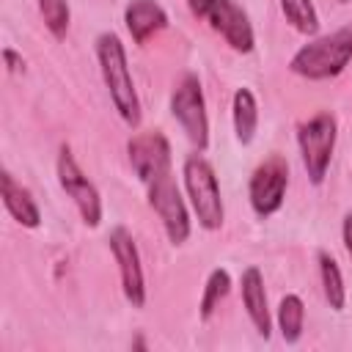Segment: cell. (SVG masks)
Masks as SVG:
<instances>
[{
  "instance_id": "15",
  "label": "cell",
  "mask_w": 352,
  "mask_h": 352,
  "mask_svg": "<svg viewBox=\"0 0 352 352\" xmlns=\"http://www.w3.org/2000/svg\"><path fill=\"white\" fill-rule=\"evenodd\" d=\"M231 118H234V132L242 146L253 143L256 129H258V102L250 88H236L234 102H231Z\"/></svg>"
},
{
  "instance_id": "5",
  "label": "cell",
  "mask_w": 352,
  "mask_h": 352,
  "mask_svg": "<svg viewBox=\"0 0 352 352\" xmlns=\"http://www.w3.org/2000/svg\"><path fill=\"white\" fill-rule=\"evenodd\" d=\"M336 135H338V124L330 110H322L297 126L300 160H302V168L311 179V184H316V187L327 176L333 148H336Z\"/></svg>"
},
{
  "instance_id": "1",
  "label": "cell",
  "mask_w": 352,
  "mask_h": 352,
  "mask_svg": "<svg viewBox=\"0 0 352 352\" xmlns=\"http://www.w3.org/2000/svg\"><path fill=\"white\" fill-rule=\"evenodd\" d=\"M96 60H99L102 80L107 85L113 107L118 110L121 121L129 129H138L140 126V99H138L135 82L129 74L126 50L116 33H99L96 36Z\"/></svg>"
},
{
  "instance_id": "3",
  "label": "cell",
  "mask_w": 352,
  "mask_h": 352,
  "mask_svg": "<svg viewBox=\"0 0 352 352\" xmlns=\"http://www.w3.org/2000/svg\"><path fill=\"white\" fill-rule=\"evenodd\" d=\"M182 176H184V190H187V198H190L192 212L198 217V226L206 231H217L223 226L226 209H223L214 168L209 165L206 157L190 154L182 165Z\"/></svg>"
},
{
  "instance_id": "16",
  "label": "cell",
  "mask_w": 352,
  "mask_h": 352,
  "mask_svg": "<svg viewBox=\"0 0 352 352\" xmlns=\"http://www.w3.org/2000/svg\"><path fill=\"white\" fill-rule=\"evenodd\" d=\"M316 261H319V278H322L324 300L330 302L333 311H344V302H346V286H344V275H341L338 261H336L327 250H319Z\"/></svg>"
},
{
  "instance_id": "2",
  "label": "cell",
  "mask_w": 352,
  "mask_h": 352,
  "mask_svg": "<svg viewBox=\"0 0 352 352\" xmlns=\"http://www.w3.org/2000/svg\"><path fill=\"white\" fill-rule=\"evenodd\" d=\"M349 60H352V22L302 44L292 55L289 69L305 80H330L338 77L349 66Z\"/></svg>"
},
{
  "instance_id": "4",
  "label": "cell",
  "mask_w": 352,
  "mask_h": 352,
  "mask_svg": "<svg viewBox=\"0 0 352 352\" xmlns=\"http://www.w3.org/2000/svg\"><path fill=\"white\" fill-rule=\"evenodd\" d=\"M187 8L192 16L204 19L214 33H220L234 52H253L256 33L245 8L236 0H187Z\"/></svg>"
},
{
  "instance_id": "21",
  "label": "cell",
  "mask_w": 352,
  "mask_h": 352,
  "mask_svg": "<svg viewBox=\"0 0 352 352\" xmlns=\"http://www.w3.org/2000/svg\"><path fill=\"white\" fill-rule=\"evenodd\" d=\"M3 60H6V69H8V72H22V69H25L22 55H16L11 47H6V50H3Z\"/></svg>"
},
{
  "instance_id": "12",
  "label": "cell",
  "mask_w": 352,
  "mask_h": 352,
  "mask_svg": "<svg viewBox=\"0 0 352 352\" xmlns=\"http://www.w3.org/2000/svg\"><path fill=\"white\" fill-rule=\"evenodd\" d=\"M239 289H242V305L256 327V333L261 338L272 336V316H270V305H267V292H264V275L258 267H248L239 278Z\"/></svg>"
},
{
  "instance_id": "19",
  "label": "cell",
  "mask_w": 352,
  "mask_h": 352,
  "mask_svg": "<svg viewBox=\"0 0 352 352\" xmlns=\"http://www.w3.org/2000/svg\"><path fill=\"white\" fill-rule=\"evenodd\" d=\"M280 11L297 33L314 36L319 30V14L311 0H280Z\"/></svg>"
},
{
  "instance_id": "17",
  "label": "cell",
  "mask_w": 352,
  "mask_h": 352,
  "mask_svg": "<svg viewBox=\"0 0 352 352\" xmlns=\"http://www.w3.org/2000/svg\"><path fill=\"white\" fill-rule=\"evenodd\" d=\"M305 324V305L300 294H283L278 302V330L286 344H297Z\"/></svg>"
},
{
  "instance_id": "6",
  "label": "cell",
  "mask_w": 352,
  "mask_h": 352,
  "mask_svg": "<svg viewBox=\"0 0 352 352\" xmlns=\"http://www.w3.org/2000/svg\"><path fill=\"white\" fill-rule=\"evenodd\" d=\"M170 113L182 124L184 135L198 151H206L209 146V118H206V102L201 91V80L192 72H184L170 94Z\"/></svg>"
},
{
  "instance_id": "13",
  "label": "cell",
  "mask_w": 352,
  "mask_h": 352,
  "mask_svg": "<svg viewBox=\"0 0 352 352\" xmlns=\"http://www.w3.org/2000/svg\"><path fill=\"white\" fill-rule=\"evenodd\" d=\"M124 22L135 44H146L151 36L168 28V14L157 0H129L124 8Z\"/></svg>"
},
{
  "instance_id": "7",
  "label": "cell",
  "mask_w": 352,
  "mask_h": 352,
  "mask_svg": "<svg viewBox=\"0 0 352 352\" xmlns=\"http://www.w3.org/2000/svg\"><path fill=\"white\" fill-rule=\"evenodd\" d=\"M55 173H58V184L60 190L74 201L80 217L85 226L96 228L102 223V195L99 190L94 187V182L82 173V168L77 165L72 148L63 143L60 151H58V162H55Z\"/></svg>"
},
{
  "instance_id": "14",
  "label": "cell",
  "mask_w": 352,
  "mask_h": 352,
  "mask_svg": "<svg viewBox=\"0 0 352 352\" xmlns=\"http://www.w3.org/2000/svg\"><path fill=\"white\" fill-rule=\"evenodd\" d=\"M0 195H3V206L8 209V214L25 226V228H38L41 226V212L38 204L33 198V192L28 187H22L8 170L0 173Z\"/></svg>"
},
{
  "instance_id": "20",
  "label": "cell",
  "mask_w": 352,
  "mask_h": 352,
  "mask_svg": "<svg viewBox=\"0 0 352 352\" xmlns=\"http://www.w3.org/2000/svg\"><path fill=\"white\" fill-rule=\"evenodd\" d=\"M38 11H41V16H44L47 30H50L55 38H63L66 30H69V19H72L69 3H66V0H38Z\"/></svg>"
},
{
  "instance_id": "8",
  "label": "cell",
  "mask_w": 352,
  "mask_h": 352,
  "mask_svg": "<svg viewBox=\"0 0 352 352\" xmlns=\"http://www.w3.org/2000/svg\"><path fill=\"white\" fill-rule=\"evenodd\" d=\"M148 190V206L162 220V228L170 239V245H184L190 239V212L184 206V198L179 192V184L173 182V173H165L146 184Z\"/></svg>"
},
{
  "instance_id": "9",
  "label": "cell",
  "mask_w": 352,
  "mask_h": 352,
  "mask_svg": "<svg viewBox=\"0 0 352 352\" xmlns=\"http://www.w3.org/2000/svg\"><path fill=\"white\" fill-rule=\"evenodd\" d=\"M286 187H289V162L280 154H270L250 176L248 184V198L253 212L264 220L272 217L286 198Z\"/></svg>"
},
{
  "instance_id": "11",
  "label": "cell",
  "mask_w": 352,
  "mask_h": 352,
  "mask_svg": "<svg viewBox=\"0 0 352 352\" xmlns=\"http://www.w3.org/2000/svg\"><path fill=\"white\" fill-rule=\"evenodd\" d=\"M110 250L116 256L118 272H121V289L124 297L132 308H143L146 305V278H143V267H140V253L138 245L132 239V234L124 226H116L107 236Z\"/></svg>"
},
{
  "instance_id": "10",
  "label": "cell",
  "mask_w": 352,
  "mask_h": 352,
  "mask_svg": "<svg viewBox=\"0 0 352 352\" xmlns=\"http://www.w3.org/2000/svg\"><path fill=\"white\" fill-rule=\"evenodd\" d=\"M126 154L135 176L143 184H151L154 179L170 173V143L160 129H146L132 135L126 143Z\"/></svg>"
},
{
  "instance_id": "22",
  "label": "cell",
  "mask_w": 352,
  "mask_h": 352,
  "mask_svg": "<svg viewBox=\"0 0 352 352\" xmlns=\"http://www.w3.org/2000/svg\"><path fill=\"white\" fill-rule=\"evenodd\" d=\"M341 236H344V248H346V253H349V258H352V214L344 217V223H341Z\"/></svg>"
},
{
  "instance_id": "18",
  "label": "cell",
  "mask_w": 352,
  "mask_h": 352,
  "mask_svg": "<svg viewBox=\"0 0 352 352\" xmlns=\"http://www.w3.org/2000/svg\"><path fill=\"white\" fill-rule=\"evenodd\" d=\"M228 292H231V275H228V270H223V267L212 270L209 278H206L204 294H201V305H198V314H201L204 322L212 319V314L220 308V302L228 297Z\"/></svg>"
}]
</instances>
